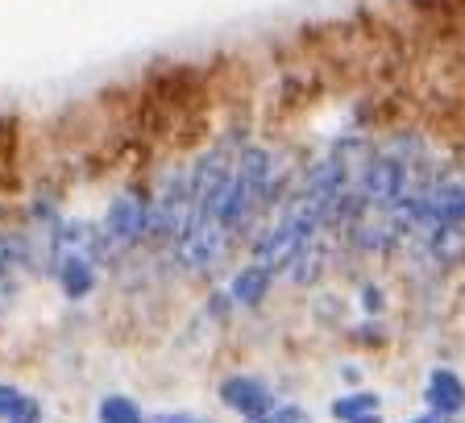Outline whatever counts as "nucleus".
<instances>
[{"mask_svg": "<svg viewBox=\"0 0 465 423\" xmlns=\"http://www.w3.org/2000/svg\"><path fill=\"white\" fill-rule=\"evenodd\" d=\"M420 403H424L428 415L445 423H457L465 415V378L461 369L453 366H432L424 374V386H420Z\"/></svg>", "mask_w": 465, "mask_h": 423, "instance_id": "obj_5", "label": "nucleus"}, {"mask_svg": "<svg viewBox=\"0 0 465 423\" xmlns=\"http://www.w3.org/2000/svg\"><path fill=\"white\" fill-rule=\"evenodd\" d=\"M461 423H465V415H461Z\"/></svg>", "mask_w": 465, "mask_h": 423, "instance_id": "obj_18", "label": "nucleus"}, {"mask_svg": "<svg viewBox=\"0 0 465 423\" xmlns=\"http://www.w3.org/2000/svg\"><path fill=\"white\" fill-rule=\"evenodd\" d=\"M46 282L58 290V299H63L67 308H87V303H96L100 290L108 287V274L92 253H67V258H58L54 266L46 270Z\"/></svg>", "mask_w": 465, "mask_h": 423, "instance_id": "obj_3", "label": "nucleus"}, {"mask_svg": "<svg viewBox=\"0 0 465 423\" xmlns=\"http://www.w3.org/2000/svg\"><path fill=\"white\" fill-rule=\"evenodd\" d=\"M361 366L358 361H345V366H341V382H345V390H353V386H361Z\"/></svg>", "mask_w": 465, "mask_h": 423, "instance_id": "obj_16", "label": "nucleus"}, {"mask_svg": "<svg viewBox=\"0 0 465 423\" xmlns=\"http://www.w3.org/2000/svg\"><path fill=\"white\" fill-rule=\"evenodd\" d=\"M353 311L366 320H387L391 311V290L387 282H378V279H361L358 290H353Z\"/></svg>", "mask_w": 465, "mask_h": 423, "instance_id": "obj_11", "label": "nucleus"}, {"mask_svg": "<svg viewBox=\"0 0 465 423\" xmlns=\"http://www.w3.org/2000/svg\"><path fill=\"white\" fill-rule=\"evenodd\" d=\"M150 423H216L203 411H192V407H163V411H150Z\"/></svg>", "mask_w": 465, "mask_h": 423, "instance_id": "obj_15", "label": "nucleus"}, {"mask_svg": "<svg viewBox=\"0 0 465 423\" xmlns=\"http://www.w3.org/2000/svg\"><path fill=\"white\" fill-rule=\"evenodd\" d=\"M250 423H316L308 411V403H300V398H282L279 407H271L266 415H258V419Z\"/></svg>", "mask_w": 465, "mask_h": 423, "instance_id": "obj_12", "label": "nucleus"}, {"mask_svg": "<svg viewBox=\"0 0 465 423\" xmlns=\"http://www.w3.org/2000/svg\"><path fill=\"white\" fill-rule=\"evenodd\" d=\"M50 419V407H46V398L42 395H34V390H29L25 395V403L17 407V415H13L9 423H46Z\"/></svg>", "mask_w": 465, "mask_h": 423, "instance_id": "obj_14", "label": "nucleus"}, {"mask_svg": "<svg viewBox=\"0 0 465 423\" xmlns=\"http://www.w3.org/2000/svg\"><path fill=\"white\" fill-rule=\"evenodd\" d=\"M145 232H150V179H125L108 192L96 216V261L104 274L145 250Z\"/></svg>", "mask_w": 465, "mask_h": 423, "instance_id": "obj_1", "label": "nucleus"}, {"mask_svg": "<svg viewBox=\"0 0 465 423\" xmlns=\"http://www.w3.org/2000/svg\"><path fill=\"white\" fill-rule=\"evenodd\" d=\"M332 258H337V237H332V232H329V237H316L308 250L300 253V258L282 270L279 282H287L291 290H316L320 282L329 279Z\"/></svg>", "mask_w": 465, "mask_h": 423, "instance_id": "obj_6", "label": "nucleus"}, {"mask_svg": "<svg viewBox=\"0 0 465 423\" xmlns=\"http://www.w3.org/2000/svg\"><path fill=\"white\" fill-rule=\"evenodd\" d=\"M221 282H224V290H229L237 316H258V311L271 303L274 290H279V274L266 270V266H258V261H250V258L237 261Z\"/></svg>", "mask_w": 465, "mask_h": 423, "instance_id": "obj_4", "label": "nucleus"}, {"mask_svg": "<svg viewBox=\"0 0 465 423\" xmlns=\"http://www.w3.org/2000/svg\"><path fill=\"white\" fill-rule=\"evenodd\" d=\"M216 403H221V411L250 423L258 415H266L271 407H279L282 395L279 386L266 374H258V369H229V374L216 378Z\"/></svg>", "mask_w": 465, "mask_h": 423, "instance_id": "obj_2", "label": "nucleus"}, {"mask_svg": "<svg viewBox=\"0 0 465 423\" xmlns=\"http://www.w3.org/2000/svg\"><path fill=\"white\" fill-rule=\"evenodd\" d=\"M370 415H382V395L374 386H353V390H341L329 403V419L332 423H361Z\"/></svg>", "mask_w": 465, "mask_h": 423, "instance_id": "obj_8", "label": "nucleus"}, {"mask_svg": "<svg viewBox=\"0 0 465 423\" xmlns=\"http://www.w3.org/2000/svg\"><path fill=\"white\" fill-rule=\"evenodd\" d=\"M345 340H349L353 349L378 353V349L391 345V324H387V320H366V316H358L353 324H345Z\"/></svg>", "mask_w": 465, "mask_h": 423, "instance_id": "obj_10", "label": "nucleus"}, {"mask_svg": "<svg viewBox=\"0 0 465 423\" xmlns=\"http://www.w3.org/2000/svg\"><path fill=\"white\" fill-rule=\"evenodd\" d=\"M403 423H445V419H436V415L420 411V415H411V419H403Z\"/></svg>", "mask_w": 465, "mask_h": 423, "instance_id": "obj_17", "label": "nucleus"}, {"mask_svg": "<svg viewBox=\"0 0 465 423\" xmlns=\"http://www.w3.org/2000/svg\"><path fill=\"white\" fill-rule=\"evenodd\" d=\"M92 419L96 423H150V411L129 390H100L96 403H92Z\"/></svg>", "mask_w": 465, "mask_h": 423, "instance_id": "obj_7", "label": "nucleus"}, {"mask_svg": "<svg viewBox=\"0 0 465 423\" xmlns=\"http://www.w3.org/2000/svg\"><path fill=\"white\" fill-rule=\"evenodd\" d=\"M25 386L13 382V378H0V423H9L13 415H17V407L25 403Z\"/></svg>", "mask_w": 465, "mask_h": 423, "instance_id": "obj_13", "label": "nucleus"}, {"mask_svg": "<svg viewBox=\"0 0 465 423\" xmlns=\"http://www.w3.org/2000/svg\"><path fill=\"white\" fill-rule=\"evenodd\" d=\"M195 316H200L203 328H229L232 320H237V308H232V299H229V290H224V282H208V287L200 290Z\"/></svg>", "mask_w": 465, "mask_h": 423, "instance_id": "obj_9", "label": "nucleus"}]
</instances>
